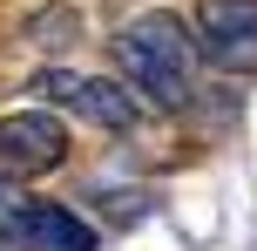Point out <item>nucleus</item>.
<instances>
[{"instance_id":"nucleus-1","label":"nucleus","mask_w":257,"mask_h":251,"mask_svg":"<svg viewBox=\"0 0 257 251\" xmlns=\"http://www.w3.org/2000/svg\"><path fill=\"white\" fill-rule=\"evenodd\" d=\"M115 61L122 75L149 95L156 109H183L190 102V34L176 14H142L115 34Z\"/></svg>"},{"instance_id":"nucleus-2","label":"nucleus","mask_w":257,"mask_h":251,"mask_svg":"<svg viewBox=\"0 0 257 251\" xmlns=\"http://www.w3.org/2000/svg\"><path fill=\"white\" fill-rule=\"evenodd\" d=\"M68 163V129L48 109H7L0 116V170L7 177H48Z\"/></svg>"},{"instance_id":"nucleus-3","label":"nucleus","mask_w":257,"mask_h":251,"mask_svg":"<svg viewBox=\"0 0 257 251\" xmlns=\"http://www.w3.org/2000/svg\"><path fill=\"white\" fill-rule=\"evenodd\" d=\"M27 89H41L48 102L75 109L81 122L95 129H128L136 122V89H115V81H95V75H68V68H41Z\"/></svg>"},{"instance_id":"nucleus-4","label":"nucleus","mask_w":257,"mask_h":251,"mask_svg":"<svg viewBox=\"0 0 257 251\" xmlns=\"http://www.w3.org/2000/svg\"><path fill=\"white\" fill-rule=\"evenodd\" d=\"M27 251H95V224H81V211L68 204H27V224H21Z\"/></svg>"},{"instance_id":"nucleus-5","label":"nucleus","mask_w":257,"mask_h":251,"mask_svg":"<svg viewBox=\"0 0 257 251\" xmlns=\"http://www.w3.org/2000/svg\"><path fill=\"white\" fill-rule=\"evenodd\" d=\"M196 34H203V48L257 34V0H196Z\"/></svg>"},{"instance_id":"nucleus-6","label":"nucleus","mask_w":257,"mask_h":251,"mask_svg":"<svg viewBox=\"0 0 257 251\" xmlns=\"http://www.w3.org/2000/svg\"><path fill=\"white\" fill-rule=\"evenodd\" d=\"M27 41L34 48H68V41H81V14L75 7H34L27 14Z\"/></svg>"},{"instance_id":"nucleus-7","label":"nucleus","mask_w":257,"mask_h":251,"mask_svg":"<svg viewBox=\"0 0 257 251\" xmlns=\"http://www.w3.org/2000/svg\"><path fill=\"white\" fill-rule=\"evenodd\" d=\"M21 224H27V190L14 184L7 170H0V238H14V244H21Z\"/></svg>"},{"instance_id":"nucleus-8","label":"nucleus","mask_w":257,"mask_h":251,"mask_svg":"<svg viewBox=\"0 0 257 251\" xmlns=\"http://www.w3.org/2000/svg\"><path fill=\"white\" fill-rule=\"evenodd\" d=\"M203 54H210L217 68H230V75H237V68H244V75H257V34H244V41H223V48H203Z\"/></svg>"}]
</instances>
